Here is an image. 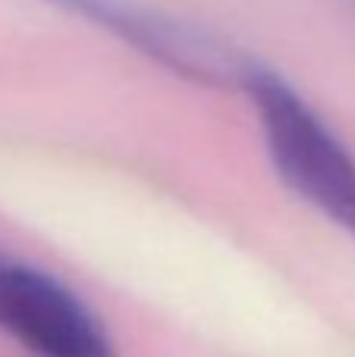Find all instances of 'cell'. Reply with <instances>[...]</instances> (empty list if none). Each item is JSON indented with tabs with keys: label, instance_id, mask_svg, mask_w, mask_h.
Masks as SVG:
<instances>
[{
	"label": "cell",
	"instance_id": "obj_1",
	"mask_svg": "<svg viewBox=\"0 0 355 357\" xmlns=\"http://www.w3.org/2000/svg\"><path fill=\"white\" fill-rule=\"evenodd\" d=\"M239 85L258 107L270 160L299 197L355 238V157L274 69L245 60Z\"/></svg>",
	"mask_w": 355,
	"mask_h": 357
},
{
	"label": "cell",
	"instance_id": "obj_2",
	"mask_svg": "<svg viewBox=\"0 0 355 357\" xmlns=\"http://www.w3.org/2000/svg\"><path fill=\"white\" fill-rule=\"evenodd\" d=\"M0 329L38 357H117L110 333L69 285L0 257Z\"/></svg>",
	"mask_w": 355,
	"mask_h": 357
},
{
	"label": "cell",
	"instance_id": "obj_3",
	"mask_svg": "<svg viewBox=\"0 0 355 357\" xmlns=\"http://www.w3.org/2000/svg\"><path fill=\"white\" fill-rule=\"evenodd\" d=\"M60 10L94 22L98 29L110 31L123 44L136 47L148 60L173 69L201 85H226L239 82L249 56L233 54L230 47L205 31L186 22L164 16V13L142 6L136 0H48Z\"/></svg>",
	"mask_w": 355,
	"mask_h": 357
}]
</instances>
